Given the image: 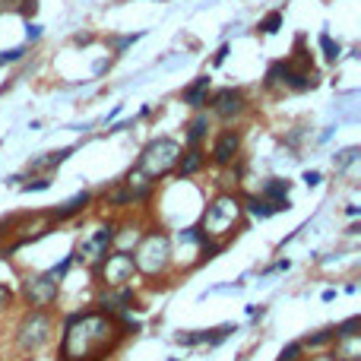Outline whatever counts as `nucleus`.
<instances>
[{"mask_svg": "<svg viewBox=\"0 0 361 361\" xmlns=\"http://www.w3.org/2000/svg\"><path fill=\"white\" fill-rule=\"evenodd\" d=\"M127 336L124 324L105 311H80L70 314L63 324L61 358L63 361H102L111 355L114 345Z\"/></svg>", "mask_w": 361, "mask_h": 361, "instance_id": "nucleus-1", "label": "nucleus"}, {"mask_svg": "<svg viewBox=\"0 0 361 361\" xmlns=\"http://www.w3.org/2000/svg\"><path fill=\"white\" fill-rule=\"evenodd\" d=\"M244 219V200L238 193H219L216 200H209V206L200 216V235L203 241H216L222 244L225 238L235 235V228Z\"/></svg>", "mask_w": 361, "mask_h": 361, "instance_id": "nucleus-2", "label": "nucleus"}, {"mask_svg": "<svg viewBox=\"0 0 361 361\" xmlns=\"http://www.w3.org/2000/svg\"><path fill=\"white\" fill-rule=\"evenodd\" d=\"M171 260H175V250H171V238L165 235L162 228L146 231V235L137 241V250H133V263H137V273H143V276H149V279H156V276H165V273H169Z\"/></svg>", "mask_w": 361, "mask_h": 361, "instance_id": "nucleus-3", "label": "nucleus"}, {"mask_svg": "<svg viewBox=\"0 0 361 361\" xmlns=\"http://www.w3.org/2000/svg\"><path fill=\"white\" fill-rule=\"evenodd\" d=\"M178 159H180V143L178 140L159 137V140H152L143 152H140V159H137L133 169H137L143 178H149L152 184H159L162 178H169L171 171H175Z\"/></svg>", "mask_w": 361, "mask_h": 361, "instance_id": "nucleus-4", "label": "nucleus"}, {"mask_svg": "<svg viewBox=\"0 0 361 361\" xmlns=\"http://www.w3.org/2000/svg\"><path fill=\"white\" fill-rule=\"evenodd\" d=\"M51 339V314L42 307H32L16 326V349L23 355H35L42 352V345H48Z\"/></svg>", "mask_w": 361, "mask_h": 361, "instance_id": "nucleus-5", "label": "nucleus"}, {"mask_svg": "<svg viewBox=\"0 0 361 361\" xmlns=\"http://www.w3.org/2000/svg\"><path fill=\"white\" fill-rule=\"evenodd\" d=\"M95 279L105 288H118V286H130V279L137 276V263H133V254L127 250H111L105 254L99 263H95Z\"/></svg>", "mask_w": 361, "mask_h": 361, "instance_id": "nucleus-6", "label": "nucleus"}, {"mask_svg": "<svg viewBox=\"0 0 361 361\" xmlns=\"http://www.w3.org/2000/svg\"><path fill=\"white\" fill-rule=\"evenodd\" d=\"M57 292H61V282H57L51 273L29 276V279L23 282V298H25L29 307H42V311H48V307L57 301Z\"/></svg>", "mask_w": 361, "mask_h": 361, "instance_id": "nucleus-7", "label": "nucleus"}, {"mask_svg": "<svg viewBox=\"0 0 361 361\" xmlns=\"http://www.w3.org/2000/svg\"><path fill=\"white\" fill-rule=\"evenodd\" d=\"M206 105L212 108V114H216L219 121H238V118H244L247 114V99H244V92L241 89H235V86H228V89H219L216 95H212Z\"/></svg>", "mask_w": 361, "mask_h": 361, "instance_id": "nucleus-8", "label": "nucleus"}, {"mask_svg": "<svg viewBox=\"0 0 361 361\" xmlns=\"http://www.w3.org/2000/svg\"><path fill=\"white\" fill-rule=\"evenodd\" d=\"M133 305H137V295L130 292V286L105 288V295L99 298V307H102L105 314H111V317H121V314H127Z\"/></svg>", "mask_w": 361, "mask_h": 361, "instance_id": "nucleus-9", "label": "nucleus"}, {"mask_svg": "<svg viewBox=\"0 0 361 361\" xmlns=\"http://www.w3.org/2000/svg\"><path fill=\"white\" fill-rule=\"evenodd\" d=\"M238 152H241V133L222 130L216 137V143H212V162H216L219 169H225V165H231L238 159Z\"/></svg>", "mask_w": 361, "mask_h": 361, "instance_id": "nucleus-10", "label": "nucleus"}, {"mask_svg": "<svg viewBox=\"0 0 361 361\" xmlns=\"http://www.w3.org/2000/svg\"><path fill=\"white\" fill-rule=\"evenodd\" d=\"M114 231H118V228H114V225H102V228L95 231V235L89 238V241L80 247L82 260H89V263H92V267H95V263H99L102 257L108 254V247H111V244H114Z\"/></svg>", "mask_w": 361, "mask_h": 361, "instance_id": "nucleus-11", "label": "nucleus"}, {"mask_svg": "<svg viewBox=\"0 0 361 361\" xmlns=\"http://www.w3.org/2000/svg\"><path fill=\"white\" fill-rule=\"evenodd\" d=\"M206 165V152L200 149V146H190L187 152H180V159H178V165H175V171L180 178H193L200 169Z\"/></svg>", "mask_w": 361, "mask_h": 361, "instance_id": "nucleus-12", "label": "nucleus"}, {"mask_svg": "<svg viewBox=\"0 0 361 361\" xmlns=\"http://www.w3.org/2000/svg\"><path fill=\"white\" fill-rule=\"evenodd\" d=\"M89 200H92V197H89V193H76V197L70 200V203H63L61 209H54L48 219H51V222H67V219L80 216V212L86 209V206H89Z\"/></svg>", "mask_w": 361, "mask_h": 361, "instance_id": "nucleus-13", "label": "nucleus"}, {"mask_svg": "<svg viewBox=\"0 0 361 361\" xmlns=\"http://www.w3.org/2000/svg\"><path fill=\"white\" fill-rule=\"evenodd\" d=\"M209 102V76H200L190 89H184V105L190 108H203Z\"/></svg>", "mask_w": 361, "mask_h": 361, "instance_id": "nucleus-14", "label": "nucleus"}, {"mask_svg": "<svg viewBox=\"0 0 361 361\" xmlns=\"http://www.w3.org/2000/svg\"><path fill=\"white\" fill-rule=\"evenodd\" d=\"M260 197H263V200H269V203H288V180H282V178H269L267 184H263Z\"/></svg>", "mask_w": 361, "mask_h": 361, "instance_id": "nucleus-15", "label": "nucleus"}, {"mask_svg": "<svg viewBox=\"0 0 361 361\" xmlns=\"http://www.w3.org/2000/svg\"><path fill=\"white\" fill-rule=\"evenodd\" d=\"M231 333V326H222V330H206V333H190V336H178V343H184V345H203V343H209V345H216V343H222L225 336Z\"/></svg>", "mask_w": 361, "mask_h": 361, "instance_id": "nucleus-16", "label": "nucleus"}, {"mask_svg": "<svg viewBox=\"0 0 361 361\" xmlns=\"http://www.w3.org/2000/svg\"><path fill=\"white\" fill-rule=\"evenodd\" d=\"M206 133H209V121H206L203 114H197V118L190 121V127H187V143H190V146H200Z\"/></svg>", "mask_w": 361, "mask_h": 361, "instance_id": "nucleus-17", "label": "nucleus"}, {"mask_svg": "<svg viewBox=\"0 0 361 361\" xmlns=\"http://www.w3.org/2000/svg\"><path fill=\"white\" fill-rule=\"evenodd\" d=\"M70 156V149H61V152H48L44 159H35V162L29 165V171H51V169H57V165L63 162V159Z\"/></svg>", "mask_w": 361, "mask_h": 361, "instance_id": "nucleus-18", "label": "nucleus"}, {"mask_svg": "<svg viewBox=\"0 0 361 361\" xmlns=\"http://www.w3.org/2000/svg\"><path fill=\"white\" fill-rule=\"evenodd\" d=\"M333 339H336V326H330V330H320L317 336H307L301 345H305V349H307V345H311V349H320V345L333 343Z\"/></svg>", "mask_w": 361, "mask_h": 361, "instance_id": "nucleus-19", "label": "nucleus"}, {"mask_svg": "<svg viewBox=\"0 0 361 361\" xmlns=\"http://www.w3.org/2000/svg\"><path fill=\"white\" fill-rule=\"evenodd\" d=\"M279 25H282V13L276 10V13H269V16L263 19V23H260V29L267 32V35H273V32H279Z\"/></svg>", "mask_w": 361, "mask_h": 361, "instance_id": "nucleus-20", "label": "nucleus"}, {"mask_svg": "<svg viewBox=\"0 0 361 361\" xmlns=\"http://www.w3.org/2000/svg\"><path fill=\"white\" fill-rule=\"evenodd\" d=\"M301 352H305V345H301V343H292L288 349H282L279 361H298V358H301Z\"/></svg>", "mask_w": 361, "mask_h": 361, "instance_id": "nucleus-21", "label": "nucleus"}, {"mask_svg": "<svg viewBox=\"0 0 361 361\" xmlns=\"http://www.w3.org/2000/svg\"><path fill=\"white\" fill-rule=\"evenodd\" d=\"M320 44H324V51H326V57H330V61H336L339 57V44L333 42L330 35H320Z\"/></svg>", "mask_w": 361, "mask_h": 361, "instance_id": "nucleus-22", "label": "nucleus"}, {"mask_svg": "<svg viewBox=\"0 0 361 361\" xmlns=\"http://www.w3.org/2000/svg\"><path fill=\"white\" fill-rule=\"evenodd\" d=\"M355 156H358V149H345V152H339L336 169H345V165H352V162H355Z\"/></svg>", "mask_w": 361, "mask_h": 361, "instance_id": "nucleus-23", "label": "nucleus"}, {"mask_svg": "<svg viewBox=\"0 0 361 361\" xmlns=\"http://www.w3.org/2000/svg\"><path fill=\"white\" fill-rule=\"evenodd\" d=\"M10 301H13V292L6 286H0V311H4V307H10Z\"/></svg>", "mask_w": 361, "mask_h": 361, "instance_id": "nucleus-24", "label": "nucleus"}, {"mask_svg": "<svg viewBox=\"0 0 361 361\" xmlns=\"http://www.w3.org/2000/svg\"><path fill=\"white\" fill-rule=\"evenodd\" d=\"M48 184H51L48 178H38V180H29V184H25V190H44Z\"/></svg>", "mask_w": 361, "mask_h": 361, "instance_id": "nucleus-25", "label": "nucleus"}, {"mask_svg": "<svg viewBox=\"0 0 361 361\" xmlns=\"http://www.w3.org/2000/svg\"><path fill=\"white\" fill-rule=\"evenodd\" d=\"M19 57H23V48H16V51H4V54H0V63H6V61H19Z\"/></svg>", "mask_w": 361, "mask_h": 361, "instance_id": "nucleus-26", "label": "nucleus"}, {"mask_svg": "<svg viewBox=\"0 0 361 361\" xmlns=\"http://www.w3.org/2000/svg\"><path fill=\"white\" fill-rule=\"evenodd\" d=\"M307 361H339L333 352H320V355H314V358H307Z\"/></svg>", "mask_w": 361, "mask_h": 361, "instance_id": "nucleus-27", "label": "nucleus"}, {"mask_svg": "<svg viewBox=\"0 0 361 361\" xmlns=\"http://www.w3.org/2000/svg\"><path fill=\"white\" fill-rule=\"evenodd\" d=\"M305 180H307V184H320V171H307V175H305Z\"/></svg>", "mask_w": 361, "mask_h": 361, "instance_id": "nucleus-28", "label": "nucleus"}, {"mask_svg": "<svg viewBox=\"0 0 361 361\" xmlns=\"http://www.w3.org/2000/svg\"><path fill=\"white\" fill-rule=\"evenodd\" d=\"M25 35H29V42H35V38L42 35V29H38V25H29V32H25Z\"/></svg>", "mask_w": 361, "mask_h": 361, "instance_id": "nucleus-29", "label": "nucleus"}]
</instances>
